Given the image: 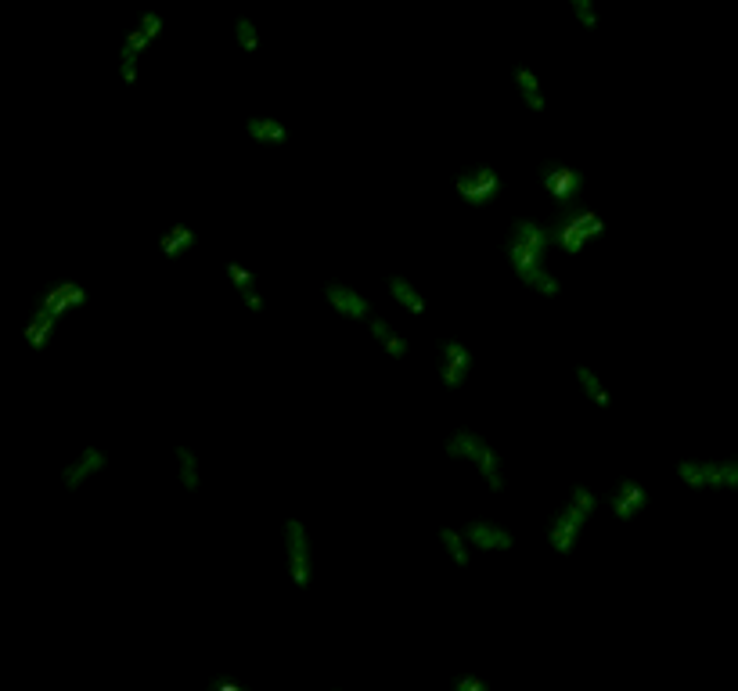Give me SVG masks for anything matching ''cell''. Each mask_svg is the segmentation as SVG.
Wrapping results in <instances>:
<instances>
[{"mask_svg":"<svg viewBox=\"0 0 738 691\" xmlns=\"http://www.w3.org/2000/svg\"><path fill=\"white\" fill-rule=\"evenodd\" d=\"M87 288L76 278H54L36 292L33 306L26 310L22 321V342L29 353H44L54 342V335L62 332L65 317H72L76 310L87 306Z\"/></svg>","mask_w":738,"mask_h":691,"instance_id":"6da1fadb","label":"cell"},{"mask_svg":"<svg viewBox=\"0 0 738 691\" xmlns=\"http://www.w3.org/2000/svg\"><path fill=\"white\" fill-rule=\"evenodd\" d=\"M598 504H602V497L594 494L591 486L576 483L573 490H569L566 504H562L548 522V544H551L555 555H569V551L580 544L587 522H591L594 512H598Z\"/></svg>","mask_w":738,"mask_h":691,"instance_id":"7a4b0ae2","label":"cell"},{"mask_svg":"<svg viewBox=\"0 0 738 691\" xmlns=\"http://www.w3.org/2000/svg\"><path fill=\"white\" fill-rule=\"evenodd\" d=\"M447 454L454 461H465V465L476 468V476L483 479V483L490 486L494 494H501V490H504V458L497 454L494 443H486L479 432L465 429V425H461V429H454L447 436Z\"/></svg>","mask_w":738,"mask_h":691,"instance_id":"3957f363","label":"cell"},{"mask_svg":"<svg viewBox=\"0 0 738 691\" xmlns=\"http://www.w3.org/2000/svg\"><path fill=\"white\" fill-rule=\"evenodd\" d=\"M551 249H555L551 224H540L533 216H515L512 227H508V242H504V256H508L515 274L526 267H537V263H548Z\"/></svg>","mask_w":738,"mask_h":691,"instance_id":"277c9868","label":"cell"},{"mask_svg":"<svg viewBox=\"0 0 738 691\" xmlns=\"http://www.w3.org/2000/svg\"><path fill=\"white\" fill-rule=\"evenodd\" d=\"M605 220L594 213L584 202H569V206H558V216L551 220V238H555V249H562L566 256L584 252L587 242L602 238Z\"/></svg>","mask_w":738,"mask_h":691,"instance_id":"5b68a950","label":"cell"},{"mask_svg":"<svg viewBox=\"0 0 738 691\" xmlns=\"http://www.w3.org/2000/svg\"><path fill=\"white\" fill-rule=\"evenodd\" d=\"M162 15L159 11H141L137 15V22L130 29H126L123 44H119V58H116V72L123 83H137V76H141V62L144 54L152 51V44L162 36Z\"/></svg>","mask_w":738,"mask_h":691,"instance_id":"8992f818","label":"cell"},{"mask_svg":"<svg viewBox=\"0 0 738 691\" xmlns=\"http://www.w3.org/2000/svg\"><path fill=\"white\" fill-rule=\"evenodd\" d=\"M108 465H112V454H108L101 443H83V447L62 465L58 483H62V490H69V494H80L87 483H94L98 476H105Z\"/></svg>","mask_w":738,"mask_h":691,"instance_id":"52a82bcc","label":"cell"},{"mask_svg":"<svg viewBox=\"0 0 738 691\" xmlns=\"http://www.w3.org/2000/svg\"><path fill=\"white\" fill-rule=\"evenodd\" d=\"M537 180L540 188H544V195L558 206H569V202H580L584 198V173L576 170V166H569V162L562 159H544L537 166Z\"/></svg>","mask_w":738,"mask_h":691,"instance_id":"ba28073f","label":"cell"},{"mask_svg":"<svg viewBox=\"0 0 738 691\" xmlns=\"http://www.w3.org/2000/svg\"><path fill=\"white\" fill-rule=\"evenodd\" d=\"M281 544H285V569L288 580L303 591L310 587V576H314V548H310V533L299 519H285L281 526Z\"/></svg>","mask_w":738,"mask_h":691,"instance_id":"9c48e42d","label":"cell"},{"mask_svg":"<svg viewBox=\"0 0 738 691\" xmlns=\"http://www.w3.org/2000/svg\"><path fill=\"white\" fill-rule=\"evenodd\" d=\"M677 479L692 490H735L738 458L731 461H677Z\"/></svg>","mask_w":738,"mask_h":691,"instance_id":"30bf717a","label":"cell"},{"mask_svg":"<svg viewBox=\"0 0 738 691\" xmlns=\"http://www.w3.org/2000/svg\"><path fill=\"white\" fill-rule=\"evenodd\" d=\"M454 191L465 198L468 206L479 209V206H490V202L501 198L504 180L494 166H468V170H461L458 177H454Z\"/></svg>","mask_w":738,"mask_h":691,"instance_id":"8fae6325","label":"cell"},{"mask_svg":"<svg viewBox=\"0 0 738 691\" xmlns=\"http://www.w3.org/2000/svg\"><path fill=\"white\" fill-rule=\"evenodd\" d=\"M476 368V357L468 350L465 342L458 339H443L440 342V382L443 389H461Z\"/></svg>","mask_w":738,"mask_h":691,"instance_id":"7c38bea8","label":"cell"},{"mask_svg":"<svg viewBox=\"0 0 738 691\" xmlns=\"http://www.w3.org/2000/svg\"><path fill=\"white\" fill-rule=\"evenodd\" d=\"M324 299H328V306H332L335 314L346 317V321H357L364 324L371 314H375V306H371V299L360 292V288L353 285H342V281H328L324 285Z\"/></svg>","mask_w":738,"mask_h":691,"instance_id":"4fadbf2b","label":"cell"},{"mask_svg":"<svg viewBox=\"0 0 738 691\" xmlns=\"http://www.w3.org/2000/svg\"><path fill=\"white\" fill-rule=\"evenodd\" d=\"M605 504H609V512L620 522H634V519H641V512L648 508V490L641 479H620V483L609 490Z\"/></svg>","mask_w":738,"mask_h":691,"instance_id":"5bb4252c","label":"cell"},{"mask_svg":"<svg viewBox=\"0 0 738 691\" xmlns=\"http://www.w3.org/2000/svg\"><path fill=\"white\" fill-rule=\"evenodd\" d=\"M465 533L472 540V548L476 551H490V555H504V551L515 548V533L497 526L490 519H468L465 522Z\"/></svg>","mask_w":738,"mask_h":691,"instance_id":"9a60e30c","label":"cell"},{"mask_svg":"<svg viewBox=\"0 0 738 691\" xmlns=\"http://www.w3.org/2000/svg\"><path fill=\"white\" fill-rule=\"evenodd\" d=\"M224 274H227V281H231L234 296L245 303V310H252V314H263V310H267V299H263L260 281H256L252 270H245L242 263L231 260V263H224Z\"/></svg>","mask_w":738,"mask_h":691,"instance_id":"2e32d148","label":"cell"},{"mask_svg":"<svg viewBox=\"0 0 738 691\" xmlns=\"http://www.w3.org/2000/svg\"><path fill=\"white\" fill-rule=\"evenodd\" d=\"M364 328H368V335H371V339H375V346H382V353H386V357L404 360V357H407V350H411V346H407V335L400 332V328H396V324L389 321V317L371 314L368 321H364Z\"/></svg>","mask_w":738,"mask_h":691,"instance_id":"e0dca14e","label":"cell"},{"mask_svg":"<svg viewBox=\"0 0 738 691\" xmlns=\"http://www.w3.org/2000/svg\"><path fill=\"white\" fill-rule=\"evenodd\" d=\"M512 83H515V94H519L522 105L530 108V112H544V108H548L544 83H540V76L530 65H512Z\"/></svg>","mask_w":738,"mask_h":691,"instance_id":"ac0fdd59","label":"cell"},{"mask_svg":"<svg viewBox=\"0 0 738 691\" xmlns=\"http://www.w3.org/2000/svg\"><path fill=\"white\" fill-rule=\"evenodd\" d=\"M245 134L256 144H263V148H281V144H288L292 130L278 116H249L245 119Z\"/></svg>","mask_w":738,"mask_h":691,"instance_id":"d6986e66","label":"cell"},{"mask_svg":"<svg viewBox=\"0 0 738 691\" xmlns=\"http://www.w3.org/2000/svg\"><path fill=\"white\" fill-rule=\"evenodd\" d=\"M195 245H198V234L188 224H180V220L159 234V252L166 260H184V256L195 252Z\"/></svg>","mask_w":738,"mask_h":691,"instance_id":"ffe728a7","label":"cell"},{"mask_svg":"<svg viewBox=\"0 0 738 691\" xmlns=\"http://www.w3.org/2000/svg\"><path fill=\"white\" fill-rule=\"evenodd\" d=\"M173 472H177V483L188 490V494H198L202 490V465H198V450H191L188 443H177L173 447Z\"/></svg>","mask_w":738,"mask_h":691,"instance_id":"44dd1931","label":"cell"},{"mask_svg":"<svg viewBox=\"0 0 738 691\" xmlns=\"http://www.w3.org/2000/svg\"><path fill=\"white\" fill-rule=\"evenodd\" d=\"M386 292H389V299L400 306V310H407V314H425L422 288L414 285L411 278H404V274H389V278H386Z\"/></svg>","mask_w":738,"mask_h":691,"instance_id":"7402d4cb","label":"cell"},{"mask_svg":"<svg viewBox=\"0 0 738 691\" xmlns=\"http://www.w3.org/2000/svg\"><path fill=\"white\" fill-rule=\"evenodd\" d=\"M436 540H440L443 555L454 562V566H468L472 562V555H476V548H472V540H468L465 526H440V533H436Z\"/></svg>","mask_w":738,"mask_h":691,"instance_id":"603a6c76","label":"cell"},{"mask_svg":"<svg viewBox=\"0 0 738 691\" xmlns=\"http://www.w3.org/2000/svg\"><path fill=\"white\" fill-rule=\"evenodd\" d=\"M573 378H576V386H580V393H584L594 407H602V411H605V407H612L609 386H605L602 375H598V371H594L591 364H576V368H573Z\"/></svg>","mask_w":738,"mask_h":691,"instance_id":"cb8c5ba5","label":"cell"},{"mask_svg":"<svg viewBox=\"0 0 738 691\" xmlns=\"http://www.w3.org/2000/svg\"><path fill=\"white\" fill-rule=\"evenodd\" d=\"M515 278H519L526 288H533L537 296H548V299H555L558 292H562V281H558V274L548 267V263H537V267H526V270H519Z\"/></svg>","mask_w":738,"mask_h":691,"instance_id":"d4e9b609","label":"cell"},{"mask_svg":"<svg viewBox=\"0 0 738 691\" xmlns=\"http://www.w3.org/2000/svg\"><path fill=\"white\" fill-rule=\"evenodd\" d=\"M234 40H238V47H242L245 54H256L260 51V29H256V22H252L249 15H238L234 18Z\"/></svg>","mask_w":738,"mask_h":691,"instance_id":"484cf974","label":"cell"},{"mask_svg":"<svg viewBox=\"0 0 738 691\" xmlns=\"http://www.w3.org/2000/svg\"><path fill=\"white\" fill-rule=\"evenodd\" d=\"M569 11H573V18L584 29H598V8H594V0H569Z\"/></svg>","mask_w":738,"mask_h":691,"instance_id":"4316f807","label":"cell"},{"mask_svg":"<svg viewBox=\"0 0 738 691\" xmlns=\"http://www.w3.org/2000/svg\"><path fill=\"white\" fill-rule=\"evenodd\" d=\"M450 688L454 691H490V681L483 674H454L450 677Z\"/></svg>","mask_w":738,"mask_h":691,"instance_id":"83f0119b","label":"cell"}]
</instances>
